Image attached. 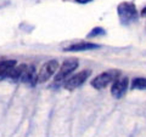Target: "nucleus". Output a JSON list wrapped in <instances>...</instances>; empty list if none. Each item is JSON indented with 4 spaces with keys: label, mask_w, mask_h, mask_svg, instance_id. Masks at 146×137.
I'll use <instances>...</instances> for the list:
<instances>
[{
    "label": "nucleus",
    "mask_w": 146,
    "mask_h": 137,
    "mask_svg": "<svg viewBox=\"0 0 146 137\" xmlns=\"http://www.w3.org/2000/svg\"><path fill=\"white\" fill-rule=\"evenodd\" d=\"M118 17L123 24H130L138 20V10L133 3H121L117 7Z\"/></svg>",
    "instance_id": "f257e3e1"
},
{
    "label": "nucleus",
    "mask_w": 146,
    "mask_h": 137,
    "mask_svg": "<svg viewBox=\"0 0 146 137\" xmlns=\"http://www.w3.org/2000/svg\"><path fill=\"white\" fill-rule=\"evenodd\" d=\"M119 76H121V73L118 70L104 72V73H101V74H99V75H96L94 78L93 81H91V86L96 90L105 89L107 85L115 83V80H117Z\"/></svg>",
    "instance_id": "f03ea898"
},
{
    "label": "nucleus",
    "mask_w": 146,
    "mask_h": 137,
    "mask_svg": "<svg viewBox=\"0 0 146 137\" xmlns=\"http://www.w3.org/2000/svg\"><path fill=\"white\" fill-rule=\"evenodd\" d=\"M78 68V61L77 60H67L62 63V66L58 69L56 76H55V84L65 83V81L70 78V75Z\"/></svg>",
    "instance_id": "7ed1b4c3"
},
{
    "label": "nucleus",
    "mask_w": 146,
    "mask_h": 137,
    "mask_svg": "<svg viewBox=\"0 0 146 137\" xmlns=\"http://www.w3.org/2000/svg\"><path fill=\"white\" fill-rule=\"evenodd\" d=\"M91 72L89 69H85V70H82L79 73H77V74L70 76L68 79L63 83V88L66 90H74L77 88H79L80 85H83L86 79L90 76Z\"/></svg>",
    "instance_id": "20e7f679"
},
{
    "label": "nucleus",
    "mask_w": 146,
    "mask_h": 137,
    "mask_svg": "<svg viewBox=\"0 0 146 137\" xmlns=\"http://www.w3.org/2000/svg\"><path fill=\"white\" fill-rule=\"evenodd\" d=\"M58 68V62L56 60H50L44 63L38 73V83H45L56 73Z\"/></svg>",
    "instance_id": "39448f33"
},
{
    "label": "nucleus",
    "mask_w": 146,
    "mask_h": 137,
    "mask_svg": "<svg viewBox=\"0 0 146 137\" xmlns=\"http://www.w3.org/2000/svg\"><path fill=\"white\" fill-rule=\"evenodd\" d=\"M128 86H129V79H128L127 76H119L117 80H115V83L112 84L111 95L117 99L122 98L127 92Z\"/></svg>",
    "instance_id": "423d86ee"
},
{
    "label": "nucleus",
    "mask_w": 146,
    "mask_h": 137,
    "mask_svg": "<svg viewBox=\"0 0 146 137\" xmlns=\"http://www.w3.org/2000/svg\"><path fill=\"white\" fill-rule=\"evenodd\" d=\"M21 83L27 84L29 86H34L38 83V74H35V68L34 66H27L26 69L23 72V75H22Z\"/></svg>",
    "instance_id": "0eeeda50"
},
{
    "label": "nucleus",
    "mask_w": 146,
    "mask_h": 137,
    "mask_svg": "<svg viewBox=\"0 0 146 137\" xmlns=\"http://www.w3.org/2000/svg\"><path fill=\"white\" fill-rule=\"evenodd\" d=\"M100 46L94 43H76V44H72L70 46H67L65 50L66 51H88V50H95V49H99Z\"/></svg>",
    "instance_id": "6e6552de"
},
{
    "label": "nucleus",
    "mask_w": 146,
    "mask_h": 137,
    "mask_svg": "<svg viewBox=\"0 0 146 137\" xmlns=\"http://www.w3.org/2000/svg\"><path fill=\"white\" fill-rule=\"evenodd\" d=\"M16 67V61L15 60H4L0 61V79H6L13 68Z\"/></svg>",
    "instance_id": "1a4fd4ad"
},
{
    "label": "nucleus",
    "mask_w": 146,
    "mask_h": 137,
    "mask_svg": "<svg viewBox=\"0 0 146 137\" xmlns=\"http://www.w3.org/2000/svg\"><path fill=\"white\" fill-rule=\"evenodd\" d=\"M27 65H21V66H16L9 73V75L6 76V79H10L13 83H17V81H21L22 75H23V72L26 69Z\"/></svg>",
    "instance_id": "9d476101"
},
{
    "label": "nucleus",
    "mask_w": 146,
    "mask_h": 137,
    "mask_svg": "<svg viewBox=\"0 0 146 137\" xmlns=\"http://www.w3.org/2000/svg\"><path fill=\"white\" fill-rule=\"evenodd\" d=\"M131 90H141L146 91V78H135L130 85Z\"/></svg>",
    "instance_id": "9b49d317"
},
{
    "label": "nucleus",
    "mask_w": 146,
    "mask_h": 137,
    "mask_svg": "<svg viewBox=\"0 0 146 137\" xmlns=\"http://www.w3.org/2000/svg\"><path fill=\"white\" fill-rule=\"evenodd\" d=\"M104 34H105V30L102 28H100V27H98V28H94L88 34V38H95V36H100V35H104Z\"/></svg>",
    "instance_id": "f8f14e48"
},
{
    "label": "nucleus",
    "mask_w": 146,
    "mask_h": 137,
    "mask_svg": "<svg viewBox=\"0 0 146 137\" xmlns=\"http://www.w3.org/2000/svg\"><path fill=\"white\" fill-rule=\"evenodd\" d=\"M77 3H79V4H86V3H90L91 0H76Z\"/></svg>",
    "instance_id": "ddd939ff"
},
{
    "label": "nucleus",
    "mask_w": 146,
    "mask_h": 137,
    "mask_svg": "<svg viewBox=\"0 0 146 137\" xmlns=\"http://www.w3.org/2000/svg\"><path fill=\"white\" fill-rule=\"evenodd\" d=\"M140 15L143 16V17H146V6L143 9V10H141V12H140Z\"/></svg>",
    "instance_id": "4468645a"
}]
</instances>
